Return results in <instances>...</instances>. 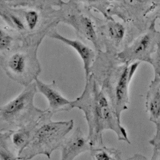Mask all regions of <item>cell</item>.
<instances>
[{
    "mask_svg": "<svg viewBox=\"0 0 160 160\" xmlns=\"http://www.w3.org/2000/svg\"><path fill=\"white\" fill-rule=\"evenodd\" d=\"M71 108L79 109L84 113L91 148L104 146L102 134L106 130L114 132L119 141L131 144L127 131L121 123V117L92 74L86 79L81 94L72 101Z\"/></svg>",
    "mask_w": 160,
    "mask_h": 160,
    "instance_id": "1",
    "label": "cell"
},
{
    "mask_svg": "<svg viewBox=\"0 0 160 160\" xmlns=\"http://www.w3.org/2000/svg\"><path fill=\"white\" fill-rule=\"evenodd\" d=\"M139 64H127L118 58L117 53L100 51L91 68V74L120 117L128 109L130 83Z\"/></svg>",
    "mask_w": 160,
    "mask_h": 160,
    "instance_id": "2",
    "label": "cell"
},
{
    "mask_svg": "<svg viewBox=\"0 0 160 160\" xmlns=\"http://www.w3.org/2000/svg\"><path fill=\"white\" fill-rule=\"evenodd\" d=\"M53 114L45 109V112L36 122L26 148L18 156L19 160H31L38 155L51 158L52 152L60 148L66 135L74 127V121H54Z\"/></svg>",
    "mask_w": 160,
    "mask_h": 160,
    "instance_id": "3",
    "label": "cell"
},
{
    "mask_svg": "<svg viewBox=\"0 0 160 160\" xmlns=\"http://www.w3.org/2000/svg\"><path fill=\"white\" fill-rule=\"evenodd\" d=\"M41 42H21L0 56L1 67L11 79L26 87L38 78L41 68L37 53Z\"/></svg>",
    "mask_w": 160,
    "mask_h": 160,
    "instance_id": "4",
    "label": "cell"
},
{
    "mask_svg": "<svg viewBox=\"0 0 160 160\" xmlns=\"http://www.w3.org/2000/svg\"><path fill=\"white\" fill-rule=\"evenodd\" d=\"M38 92L35 82L0 108L1 131L15 130L38 121L45 110L37 108L34 98Z\"/></svg>",
    "mask_w": 160,
    "mask_h": 160,
    "instance_id": "5",
    "label": "cell"
},
{
    "mask_svg": "<svg viewBox=\"0 0 160 160\" xmlns=\"http://www.w3.org/2000/svg\"><path fill=\"white\" fill-rule=\"evenodd\" d=\"M159 7L160 1H106L103 16L111 19L115 14L140 34L156 19L154 14Z\"/></svg>",
    "mask_w": 160,
    "mask_h": 160,
    "instance_id": "6",
    "label": "cell"
},
{
    "mask_svg": "<svg viewBox=\"0 0 160 160\" xmlns=\"http://www.w3.org/2000/svg\"><path fill=\"white\" fill-rule=\"evenodd\" d=\"M88 9L81 1H61L58 9V18L72 26L81 40L90 41L96 51H102L97 31L96 18L90 15Z\"/></svg>",
    "mask_w": 160,
    "mask_h": 160,
    "instance_id": "7",
    "label": "cell"
},
{
    "mask_svg": "<svg viewBox=\"0 0 160 160\" xmlns=\"http://www.w3.org/2000/svg\"><path fill=\"white\" fill-rule=\"evenodd\" d=\"M156 19L149 26L128 43L118 54V58L124 62L132 64L146 62L150 64L151 58L160 42V31L156 29Z\"/></svg>",
    "mask_w": 160,
    "mask_h": 160,
    "instance_id": "8",
    "label": "cell"
},
{
    "mask_svg": "<svg viewBox=\"0 0 160 160\" xmlns=\"http://www.w3.org/2000/svg\"><path fill=\"white\" fill-rule=\"evenodd\" d=\"M97 31L102 51L118 53L138 34L129 30L128 24L112 19L104 21L96 19Z\"/></svg>",
    "mask_w": 160,
    "mask_h": 160,
    "instance_id": "9",
    "label": "cell"
},
{
    "mask_svg": "<svg viewBox=\"0 0 160 160\" xmlns=\"http://www.w3.org/2000/svg\"><path fill=\"white\" fill-rule=\"evenodd\" d=\"M47 36L62 42L72 48L77 52L82 61L85 79H88L91 74V68L96 58L97 55L95 51L81 39H69L63 36L58 31L56 27L52 28L48 32Z\"/></svg>",
    "mask_w": 160,
    "mask_h": 160,
    "instance_id": "10",
    "label": "cell"
},
{
    "mask_svg": "<svg viewBox=\"0 0 160 160\" xmlns=\"http://www.w3.org/2000/svg\"><path fill=\"white\" fill-rule=\"evenodd\" d=\"M37 90L47 99L48 108L46 109L52 114L61 111H69L72 109V101L66 98L58 89L56 82L46 83L38 78L35 80Z\"/></svg>",
    "mask_w": 160,
    "mask_h": 160,
    "instance_id": "11",
    "label": "cell"
},
{
    "mask_svg": "<svg viewBox=\"0 0 160 160\" xmlns=\"http://www.w3.org/2000/svg\"><path fill=\"white\" fill-rule=\"evenodd\" d=\"M60 149V160H74L80 154L90 151L91 146L88 136L78 127L70 136L65 138Z\"/></svg>",
    "mask_w": 160,
    "mask_h": 160,
    "instance_id": "12",
    "label": "cell"
},
{
    "mask_svg": "<svg viewBox=\"0 0 160 160\" xmlns=\"http://www.w3.org/2000/svg\"><path fill=\"white\" fill-rule=\"evenodd\" d=\"M145 107L149 121L155 124L160 123V76L154 77L148 86Z\"/></svg>",
    "mask_w": 160,
    "mask_h": 160,
    "instance_id": "13",
    "label": "cell"
},
{
    "mask_svg": "<svg viewBox=\"0 0 160 160\" xmlns=\"http://www.w3.org/2000/svg\"><path fill=\"white\" fill-rule=\"evenodd\" d=\"M37 121H38L15 130L7 131L8 132L9 143L17 152L18 156L28 146L30 141L32 130Z\"/></svg>",
    "mask_w": 160,
    "mask_h": 160,
    "instance_id": "14",
    "label": "cell"
},
{
    "mask_svg": "<svg viewBox=\"0 0 160 160\" xmlns=\"http://www.w3.org/2000/svg\"><path fill=\"white\" fill-rule=\"evenodd\" d=\"M21 42L19 34L7 26L0 28V53L6 54Z\"/></svg>",
    "mask_w": 160,
    "mask_h": 160,
    "instance_id": "15",
    "label": "cell"
},
{
    "mask_svg": "<svg viewBox=\"0 0 160 160\" xmlns=\"http://www.w3.org/2000/svg\"><path fill=\"white\" fill-rule=\"evenodd\" d=\"M90 154L92 160H122L119 149L105 146L91 148Z\"/></svg>",
    "mask_w": 160,
    "mask_h": 160,
    "instance_id": "16",
    "label": "cell"
},
{
    "mask_svg": "<svg viewBox=\"0 0 160 160\" xmlns=\"http://www.w3.org/2000/svg\"><path fill=\"white\" fill-rule=\"evenodd\" d=\"M154 70V78L160 76V42L152 56L150 64Z\"/></svg>",
    "mask_w": 160,
    "mask_h": 160,
    "instance_id": "17",
    "label": "cell"
},
{
    "mask_svg": "<svg viewBox=\"0 0 160 160\" xmlns=\"http://www.w3.org/2000/svg\"><path fill=\"white\" fill-rule=\"evenodd\" d=\"M156 132L154 137L149 141V143L160 149V123L156 124Z\"/></svg>",
    "mask_w": 160,
    "mask_h": 160,
    "instance_id": "18",
    "label": "cell"
},
{
    "mask_svg": "<svg viewBox=\"0 0 160 160\" xmlns=\"http://www.w3.org/2000/svg\"><path fill=\"white\" fill-rule=\"evenodd\" d=\"M126 160H147V159L141 154H134Z\"/></svg>",
    "mask_w": 160,
    "mask_h": 160,
    "instance_id": "19",
    "label": "cell"
},
{
    "mask_svg": "<svg viewBox=\"0 0 160 160\" xmlns=\"http://www.w3.org/2000/svg\"><path fill=\"white\" fill-rule=\"evenodd\" d=\"M154 16H155V18L156 19V20L158 21L159 26L160 27V7L156 10Z\"/></svg>",
    "mask_w": 160,
    "mask_h": 160,
    "instance_id": "20",
    "label": "cell"
},
{
    "mask_svg": "<svg viewBox=\"0 0 160 160\" xmlns=\"http://www.w3.org/2000/svg\"><path fill=\"white\" fill-rule=\"evenodd\" d=\"M156 154L158 156H156V160H160V151H157ZM154 160H155V159H154Z\"/></svg>",
    "mask_w": 160,
    "mask_h": 160,
    "instance_id": "21",
    "label": "cell"
}]
</instances>
